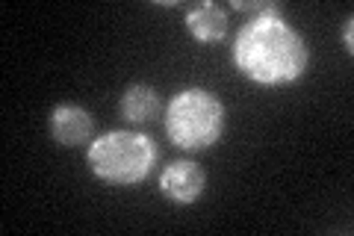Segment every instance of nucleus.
<instances>
[{
    "label": "nucleus",
    "instance_id": "obj_6",
    "mask_svg": "<svg viewBox=\"0 0 354 236\" xmlns=\"http://www.w3.org/2000/svg\"><path fill=\"white\" fill-rule=\"evenodd\" d=\"M186 27L189 33L198 39V42H221L227 33V15L225 9L216 6V3H201L189 9V15H186Z\"/></svg>",
    "mask_w": 354,
    "mask_h": 236
},
{
    "label": "nucleus",
    "instance_id": "obj_8",
    "mask_svg": "<svg viewBox=\"0 0 354 236\" xmlns=\"http://www.w3.org/2000/svg\"><path fill=\"white\" fill-rule=\"evenodd\" d=\"M234 6L239 9V12H257V15L278 12V6H274V3H269V0H260V3H257V0H248V3H245V0H236Z\"/></svg>",
    "mask_w": 354,
    "mask_h": 236
},
{
    "label": "nucleus",
    "instance_id": "obj_4",
    "mask_svg": "<svg viewBox=\"0 0 354 236\" xmlns=\"http://www.w3.org/2000/svg\"><path fill=\"white\" fill-rule=\"evenodd\" d=\"M207 186V177L201 172V165H195L189 160L171 163L165 172L160 174V189L165 198L177 201V204H192L195 198H201Z\"/></svg>",
    "mask_w": 354,
    "mask_h": 236
},
{
    "label": "nucleus",
    "instance_id": "obj_3",
    "mask_svg": "<svg viewBox=\"0 0 354 236\" xmlns=\"http://www.w3.org/2000/svg\"><path fill=\"white\" fill-rule=\"evenodd\" d=\"M225 130V107L207 89H186L165 109V133L183 151H204Z\"/></svg>",
    "mask_w": 354,
    "mask_h": 236
},
{
    "label": "nucleus",
    "instance_id": "obj_1",
    "mask_svg": "<svg viewBox=\"0 0 354 236\" xmlns=\"http://www.w3.org/2000/svg\"><path fill=\"white\" fill-rule=\"evenodd\" d=\"M234 65L260 86L292 83L307 69V44L278 12L257 15L239 30Z\"/></svg>",
    "mask_w": 354,
    "mask_h": 236
},
{
    "label": "nucleus",
    "instance_id": "obj_9",
    "mask_svg": "<svg viewBox=\"0 0 354 236\" xmlns=\"http://www.w3.org/2000/svg\"><path fill=\"white\" fill-rule=\"evenodd\" d=\"M351 24H354V21L348 18V21H346V48H348V51H351V44H354V42H351Z\"/></svg>",
    "mask_w": 354,
    "mask_h": 236
},
{
    "label": "nucleus",
    "instance_id": "obj_5",
    "mask_svg": "<svg viewBox=\"0 0 354 236\" xmlns=\"http://www.w3.org/2000/svg\"><path fill=\"white\" fill-rule=\"evenodd\" d=\"M50 130L53 139L65 148H74V145H83L92 136V116L83 107L74 104H62L50 112Z\"/></svg>",
    "mask_w": 354,
    "mask_h": 236
},
{
    "label": "nucleus",
    "instance_id": "obj_7",
    "mask_svg": "<svg viewBox=\"0 0 354 236\" xmlns=\"http://www.w3.org/2000/svg\"><path fill=\"white\" fill-rule=\"evenodd\" d=\"M157 109H160V98L148 86H130L124 92V98H121V116L127 121H136V125L153 118Z\"/></svg>",
    "mask_w": 354,
    "mask_h": 236
},
{
    "label": "nucleus",
    "instance_id": "obj_2",
    "mask_svg": "<svg viewBox=\"0 0 354 236\" xmlns=\"http://www.w3.org/2000/svg\"><path fill=\"white\" fill-rule=\"evenodd\" d=\"M157 160V148L145 133L133 130H113L97 136L88 145V165L95 177L113 186H133L142 183Z\"/></svg>",
    "mask_w": 354,
    "mask_h": 236
}]
</instances>
